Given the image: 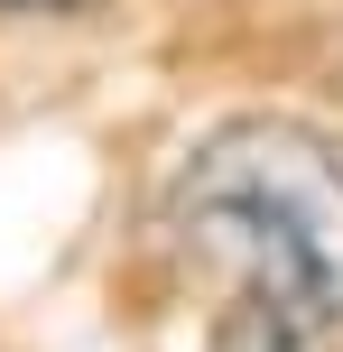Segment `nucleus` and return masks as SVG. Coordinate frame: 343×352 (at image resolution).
<instances>
[{"instance_id": "nucleus-2", "label": "nucleus", "mask_w": 343, "mask_h": 352, "mask_svg": "<svg viewBox=\"0 0 343 352\" xmlns=\"http://www.w3.org/2000/svg\"><path fill=\"white\" fill-rule=\"evenodd\" d=\"M204 352H325V316L269 297V287H241V297L223 306V324H214Z\"/></svg>"}, {"instance_id": "nucleus-1", "label": "nucleus", "mask_w": 343, "mask_h": 352, "mask_svg": "<svg viewBox=\"0 0 343 352\" xmlns=\"http://www.w3.org/2000/svg\"><path fill=\"white\" fill-rule=\"evenodd\" d=\"M167 232L195 260H232L241 287L343 324V140L288 111L204 130L167 176Z\"/></svg>"}, {"instance_id": "nucleus-3", "label": "nucleus", "mask_w": 343, "mask_h": 352, "mask_svg": "<svg viewBox=\"0 0 343 352\" xmlns=\"http://www.w3.org/2000/svg\"><path fill=\"white\" fill-rule=\"evenodd\" d=\"M10 19H84V10H102V0H0Z\"/></svg>"}]
</instances>
